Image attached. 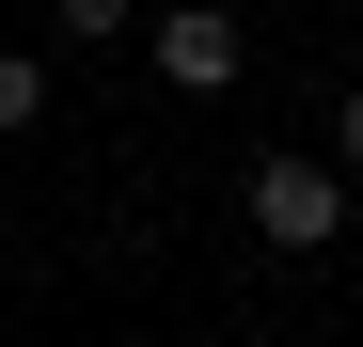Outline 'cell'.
<instances>
[{"label": "cell", "mask_w": 363, "mask_h": 347, "mask_svg": "<svg viewBox=\"0 0 363 347\" xmlns=\"http://www.w3.org/2000/svg\"><path fill=\"white\" fill-rule=\"evenodd\" d=\"M48 32H64V47H111V32H127V0H48Z\"/></svg>", "instance_id": "cell-4"}, {"label": "cell", "mask_w": 363, "mask_h": 347, "mask_svg": "<svg viewBox=\"0 0 363 347\" xmlns=\"http://www.w3.org/2000/svg\"><path fill=\"white\" fill-rule=\"evenodd\" d=\"M332 174H363V79L332 95Z\"/></svg>", "instance_id": "cell-5"}, {"label": "cell", "mask_w": 363, "mask_h": 347, "mask_svg": "<svg viewBox=\"0 0 363 347\" xmlns=\"http://www.w3.org/2000/svg\"><path fill=\"white\" fill-rule=\"evenodd\" d=\"M32 110H48V64H32V47H0V127H32Z\"/></svg>", "instance_id": "cell-3"}, {"label": "cell", "mask_w": 363, "mask_h": 347, "mask_svg": "<svg viewBox=\"0 0 363 347\" xmlns=\"http://www.w3.org/2000/svg\"><path fill=\"white\" fill-rule=\"evenodd\" d=\"M158 79L174 95H221L237 79V16H221V0H174V16H158Z\"/></svg>", "instance_id": "cell-2"}, {"label": "cell", "mask_w": 363, "mask_h": 347, "mask_svg": "<svg viewBox=\"0 0 363 347\" xmlns=\"http://www.w3.org/2000/svg\"><path fill=\"white\" fill-rule=\"evenodd\" d=\"M237 205H253V237H269V253H332L347 174H332V158H253V190H237Z\"/></svg>", "instance_id": "cell-1"}]
</instances>
